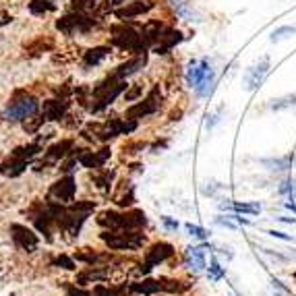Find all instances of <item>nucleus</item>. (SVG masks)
Instances as JSON below:
<instances>
[{
	"mask_svg": "<svg viewBox=\"0 0 296 296\" xmlns=\"http://www.w3.org/2000/svg\"><path fill=\"white\" fill-rule=\"evenodd\" d=\"M56 265H64V269H75V263L68 259V257H64V255L56 259Z\"/></svg>",
	"mask_w": 296,
	"mask_h": 296,
	"instance_id": "nucleus-29",
	"label": "nucleus"
},
{
	"mask_svg": "<svg viewBox=\"0 0 296 296\" xmlns=\"http://www.w3.org/2000/svg\"><path fill=\"white\" fill-rule=\"evenodd\" d=\"M174 246L170 244V242H166V240H159V242H153L149 248H147V253H145V263L139 267V273H149L155 265H159V263H166L168 259H172L174 257Z\"/></svg>",
	"mask_w": 296,
	"mask_h": 296,
	"instance_id": "nucleus-6",
	"label": "nucleus"
},
{
	"mask_svg": "<svg viewBox=\"0 0 296 296\" xmlns=\"http://www.w3.org/2000/svg\"><path fill=\"white\" fill-rule=\"evenodd\" d=\"M153 9H155V0H131L126 7L114 11V15L122 21H126V19H135L139 15H147Z\"/></svg>",
	"mask_w": 296,
	"mask_h": 296,
	"instance_id": "nucleus-8",
	"label": "nucleus"
},
{
	"mask_svg": "<svg viewBox=\"0 0 296 296\" xmlns=\"http://www.w3.org/2000/svg\"><path fill=\"white\" fill-rule=\"evenodd\" d=\"M187 85L197 91L199 98H209L216 85V68L212 66L209 58L191 60L187 68Z\"/></svg>",
	"mask_w": 296,
	"mask_h": 296,
	"instance_id": "nucleus-1",
	"label": "nucleus"
},
{
	"mask_svg": "<svg viewBox=\"0 0 296 296\" xmlns=\"http://www.w3.org/2000/svg\"><path fill=\"white\" fill-rule=\"evenodd\" d=\"M110 48L108 46H100V48H94V50H89L87 54H85V66H98L104 58H108L110 56Z\"/></svg>",
	"mask_w": 296,
	"mask_h": 296,
	"instance_id": "nucleus-18",
	"label": "nucleus"
},
{
	"mask_svg": "<svg viewBox=\"0 0 296 296\" xmlns=\"http://www.w3.org/2000/svg\"><path fill=\"white\" fill-rule=\"evenodd\" d=\"M205 246L207 244H199V246H189L187 248V259H189V267L195 271H203L207 267V261H205Z\"/></svg>",
	"mask_w": 296,
	"mask_h": 296,
	"instance_id": "nucleus-15",
	"label": "nucleus"
},
{
	"mask_svg": "<svg viewBox=\"0 0 296 296\" xmlns=\"http://www.w3.org/2000/svg\"><path fill=\"white\" fill-rule=\"evenodd\" d=\"M162 280V286H164V292L168 294H185L191 290V284L187 282H178V280H168V278H159Z\"/></svg>",
	"mask_w": 296,
	"mask_h": 296,
	"instance_id": "nucleus-19",
	"label": "nucleus"
},
{
	"mask_svg": "<svg viewBox=\"0 0 296 296\" xmlns=\"http://www.w3.org/2000/svg\"><path fill=\"white\" fill-rule=\"evenodd\" d=\"M294 191H296V180H294Z\"/></svg>",
	"mask_w": 296,
	"mask_h": 296,
	"instance_id": "nucleus-35",
	"label": "nucleus"
},
{
	"mask_svg": "<svg viewBox=\"0 0 296 296\" xmlns=\"http://www.w3.org/2000/svg\"><path fill=\"white\" fill-rule=\"evenodd\" d=\"M98 222L102 226H110V230H139L141 226L147 224V218L143 212L133 209L126 214H116V212H104Z\"/></svg>",
	"mask_w": 296,
	"mask_h": 296,
	"instance_id": "nucleus-2",
	"label": "nucleus"
},
{
	"mask_svg": "<svg viewBox=\"0 0 296 296\" xmlns=\"http://www.w3.org/2000/svg\"><path fill=\"white\" fill-rule=\"evenodd\" d=\"M170 3H172V5H174V7H180V5H182V3H185V0H170Z\"/></svg>",
	"mask_w": 296,
	"mask_h": 296,
	"instance_id": "nucleus-34",
	"label": "nucleus"
},
{
	"mask_svg": "<svg viewBox=\"0 0 296 296\" xmlns=\"http://www.w3.org/2000/svg\"><path fill=\"white\" fill-rule=\"evenodd\" d=\"M162 100H164V98H162V89H159V85H153L145 100H141L139 104H135V106L126 108L124 118H129V120H137V118L151 116V114L159 112V108H162Z\"/></svg>",
	"mask_w": 296,
	"mask_h": 296,
	"instance_id": "nucleus-5",
	"label": "nucleus"
},
{
	"mask_svg": "<svg viewBox=\"0 0 296 296\" xmlns=\"http://www.w3.org/2000/svg\"><path fill=\"white\" fill-rule=\"evenodd\" d=\"M269 66H271L269 58L263 56L257 64H253V66L248 68L246 75H244V83H246V89H248V91H255V89L263 83V79H265L267 73H269Z\"/></svg>",
	"mask_w": 296,
	"mask_h": 296,
	"instance_id": "nucleus-7",
	"label": "nucleus"
},
{
	"mask_svg": "<svg viewBox=\"0 0 296 296\" xmlns=\"http://www.w3.org/2000/svg\"><path fill=\"white\" fill-rule=\"evenodd\" d=\"M9 21H11V15H7V13H0V25H7Z\"/></svg>",
	"mask_w": 296,
	"mask_h": 296,
	"instance_id": "nucleus-31",
	"label": "nucleus"
},
{
	"mask_svg": "<svg viewBox=\"0 0 296 296\" xmlns=\"http://www.w3.org/2000/svg\"><path fill=\"white\" fill-rule=\"evenodd\" d=\"M162 224H164L166 230H170V232H176L178 230V222L174 218H170V216H164L162 218Z\"/></svg>",
	"mask_w": 296,
	"mask_h": 296,
	"instance_id": "nucleus-26",
	"label": "nucleus"
},
{
	"mask_svg": "<svg viewBox=\"0 0 296 296\" xmlns=\"http://www.w3.org/2000/svg\"><path fill=\"white\" fill-rule=\"evenodd\" d=\"M110 157V149L104 147L100 149V153H94V151H83L79 155V162L85 166V168H102L106 164V159Z\"/></svg>",
	"mask_w": 296,
	"mask_h": 296,
	"instance_id": "nucleus-14",
	"label": "nucleus"
},
{
	"mask_svg": "<svg viewBox=\"0 0 296 296\" xmlns=\"http://www.w3.org/2000/svg\"><path fill=\"white\" fill-rule=\"evenodd\" d=\"M39 110V104L33 96H21L9 104V108L3 112V118L7 122H21V120H29L35 116Z\"/></svg>",
	"mask_w": 296,
	"mask_h": 296,
	"instance_id": "nucleus-4",
	"label": "nucleus"
},
{
	"mask_svg": "<svg viewBox=\"0 0 296 296\" xmlns=\"http://www.w3.org/2000/svg\"><path fill=\"white\" fill-rule=\"evenodd\" d=\"M66 102H58V100H52V102H46L44 104V118L46 120H58L64 110H66Z\"/></svg>",
	"mask_w": 296,
	"mask_h": 296,
	"instance_id": "nucleus-17",
	"label": "nucleus"
},
{
	"mask_svg": "<svg viewBox=\"0 0 296 296\" xmlns=\"http://www.w3.org/2000/svg\"><path fill=\"white\" fill-rule=\"evenodd\" d=\"M267 234L271 238H280V240H286V242H292V236L286 234V232H280V230H267Z\"/></svg>",
	"mask_w": 296,
	"mask_h": 296,
	"instance_id": "nucleus-27",
	"label": "nucleus"
},
{
	"mask_svg": "<svg viewBox=\"0 0 296 296\" xmlns=\"http://www.w3.org/2000/svg\"><path fill=\"white\" fill-rule=\"evenodd\" d=\"M124 3H126V0H112L110 5H112V7H118V5H124Z\"/></svg>",
	"mask_w": 296,
	"mask_h": 296,
	"instance_id": "nucleus-33",
	"label": "nucleus"
},
{
	"mask_svg": "<svg viewBox=\"0 0 296 296\" xmlns=\"http://www.w3.org/2000/svg\"><path fill=\"white\" fill-rule=\"evenodd\" d=\"M145 62H147V58H145V54H137V56H133V58H129L126 62H122L116 71H114V75H116L118 79H129L131 75H135V73H139L141 68L145 66Z\"/></svg>",
	"mask_w": 296,
	"mask_h": 296,
	"instance_id": "nucleus-10",
	"label": "nucleus"
},
{
	"mask_svg": "<svg viewBox=\"0 0 296 296\" xmlns=\"http://www.w3.org/2000/svg\"><path fill=\"white\" fill-rule=\"evenodd\" d=\"M216 224H220V226H224V228H230V230H236V228H238V224H236L230 216H218V218H216Z\"/></svg>",
	"mask_w": 296,
	"mask_h": 296,
	"instance_id": "nucleus-25",
	"label": "nucleus"
},
{
	"mask_svg": "<svg viewBox=\"0 0 296 296\" xmlns=\"http://www.w3.org/2000/svg\"><path fill=\"white\" fill-rule=\"evenodd\" d=\"M129 292H135V294H143V296H151V294H157V292H164V286H162V280H143V282H133L126 286Z\"/></svg>",
	"mask_w": 296,
	"mask_h": 296,
	"instance_id": "nucleus-13",
	"label": "nucleus"
},
{
	"mask_svg": "<svg viewBox=\"0 0 296 296\" xmlns=\"http://www.w3.org/2000/svg\"><path fill=\"white\" fill-rule=\"evenodd\" d=\"M68 296H91V292H85V290H71Z\"/></svg>",
	"mask_w": 296,
	"mask_h": 296,
	"instance_id": "nucleus-30",
	"label": "nucleus"
},
{
	"mask_svg": "<svg viewBox=\"0 0 296 296\" xmlns=\"http://www.w3.org/2000/svg\"><path fill=\"white\" fill-rule=\"evenodd\" d=\"M222 110H224V108H218V110H216V114H212V116H209L212 120H207V129H214V126L222 120V118H220V116H222Z\"/></svg>",
	"mask_w": 296,
	"mask_h": 296,
	"instance_id": "nucleus-28",
	"label": "nucleus"
},
{
	"mask_svg": "<svg viewBox=\"0 0 296 296\" xmlns=\"http://www.w3.org/2000/svg\"><path fill=\"white\" fill-rule=\"evenodd\" d=\"M182 39H185V35H182L178 29H172V27H166L164 33L159 35V41L153 46V52L155 54H168L174 46H178Z\"/></svg>",
	"mask_w": 296,
	"mask_h": 296,
	"instance_id": "nucleus-9",
	"label": "nucleus"
},
{
	"mask_svg": "<svg viewBox=\"0 0 296 296\" xmlns=\"http://www.w3.org/2000/svg\"><path fill=\"white\" fill-rule=\"evenodd\" d=\"M13 238H15V242L21 246V248H25V250H35L37 248V236L31 232V230H27L25 226H13Z\"/></svg>",
	"mask_w": 296,
	"mask_h": 296,
	"instance_id": "nucleus-12",
	"label": "nucleus"
},
{
	"mask_svg": "<svg viewBox=\"0 0 296 296\" xmlns=\"http://www.w3.org/2000/svg\"><path fill=\"white\" fill-rule=\"evenodd\" d=\"M207 276H209V280H212V282H220V280H224V278H226V269L220 265V261H218L216 257H212V259H209Z\"/></svg>",
	"mask_w": 296,
	"mask_h": 296,
	"instance_id": "nucleus-20",
	"label": "nucleus"
},
{
	"mask_svg": "<svg viewBox=\"0 0 296 296\" xmlns=\"http://www.w3.org/2000/svg\"><path fill=\"white\" fill-rule=\"evenodd\" d=\"M187 232L191 234V236H195V238H199V240H207L209 238V232L205 230V228H201V226H197V224H187Z\"/></svg>",
	"mask_w": 296,
	"mask_h": 296,
	"instance_id": "nucleus-21",
	"label": "nucleus"
},
{
	"mask_svg": "<svg viewBox=\"0 0 296 296\" xmlns=\"http://www.w3.org/2000/svg\"><path fill=\"white\" fill-rule=\"evenodd\" d=\"M143 96V85L141 83H135L129 91H124V102H135Z\"/></svg>",
	"mask_w": 296,
	"mask_h": 296,
	"instance_id": "nucleus-23",
	"label": "nucleus"
},
{
	"mask_svg": "<svg viewBox=\"0 0 296 296\" xmlns=\"http://www.w3.org/2000/svg\"><path fill=\"white\" fill-rule=\"evenodd\" d=\"M102 240L114 250H139L145 244V234L139 230H112L104 232Z\"/></svg>",
	"mask_w": 296,
	"mask_h": 296,
	"instance_id": "nucleus-3",
	"label": "nucleus"
},
{
	"mask_svg": "<svg viewBox=\"0 0 296 296\" xmlns=\"http://www.w3.org/2000/svg\"><path fill=\"white\" fill-rule=\"evenodd\" d=\"M278 220L284 224H296V218H278Z\"/></svg>",
	"mask_w": 296,
	"mask_h": 296,
	"instance_id": "nucleus-32",
	"label": "nucleus"
},
{
	"mask_svg": "<svg viewBox=\"0 0 296 296\" xmlns=\"http://www.w3.org/2000/svg\"><path fill=\"white\" fill-rule=\"evenodd\" d=\"M94 296H120V288H108V286H98L94 290Z\"/></svg>",
	"mask_w": 296,
	"mask_h": 296,
	"instance_id": "nucleus-24",
	"label": "nucleus"
},
{
	"mask_svg": "<svg viewBox=\"0 0 296 296\" xmlns=\"http://www.w3.org/2000/svg\"><path fill=\"white\" fill-rule=\"evenodd\" d=\"M222 209H232L236 214H248V216H257L261 212V205L259 203H240V201H234V203H224Z\"/></svg>",
	"mask_w": 296,
	"mask_h": 296,
	"instance_id": "nucleus-16",
	"label": "nucleus"
},
{
	"mask_svg": "<svg viewBox=\"0 0 296 296\" xmlns=\"http://www.w3.org/2000/svg\"><path fill=\"white\" fill-rule=\"evenodd\" d=\"M77 191V185H75V178L73 176H66L62 180H58L56 185L50 189V197H56L58 201H71L73 195Z\"/></svg>",
	"mask_w": 296,
	"mask_h": 296,
	"instance_id": "nucleus-11",
	"label": "nucleus"
},
{
	"mask_svg": "<svg viewBox=\"0 0 296 296\" xmlns=\"http://www.w3.org/2000/svg\"><path fill=\"white\" fill-rule=\"evenodd\" d=\"M296 33V27H290V25H286V27H278L276 31L271 33V41H280V39H286L288 35H294Z\"/></svg>",
	"mask_w": 296,
	"mask_h": 296,
	"instance_id": "nucleus-22",
	"label": "nucleus"
}]
</instances>
